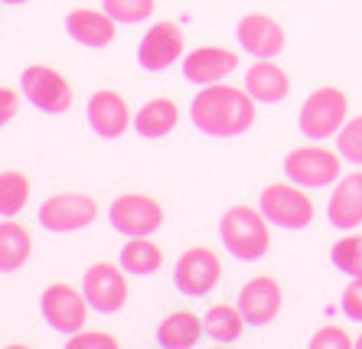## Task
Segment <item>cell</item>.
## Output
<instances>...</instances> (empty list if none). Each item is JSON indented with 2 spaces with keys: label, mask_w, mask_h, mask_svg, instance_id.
<instances>
[{
  "label": "cell",
  "mask_w": 362,
  "mask_h": 349,
  "mask_svg": "<svg viewBox=\"0 0 362 349\" xmlns=\"http://www.w3.org/2000/svg\"><path fill=\"white\" fill-rule=\"evenodd\" d=\"M189 118L193 124L209 137H238L255 124V98L248 88L232 85H202V92L189 105Z\"/></svg>",
  "instance_id": "obj_1"
},
{
  "label": "cell",
  "mask_w": 362,
  "mask_h": 349,
  "mask_svg": "<svg viewBox=\"0 0 362 349\" xmlns=\"http://www.w3.org/2000/svg\"><path fill=\"white\" fill-rule=\"evenodd\" d=\"M219 239L226 252L238 261H258L271 248V222L262 209L252 206H232L219 219Z\"/></svg>",
  "instance_id": "obj_2"
},
{
  "label": "cell",
  "mask_w": 362,
  "mask_h": 349,
  "mask_svg": "<svg viewBox=\"0 0 362 349\" xmlns=\"http://www.w3.org/2000/svg\"><path fill=\"white\" fill-rule=\"evenodd\" d=\"M346 121H349V98L346 92L333 85H323V88H313L300 105V131L303 137L310 141H329L333 134H339Z\"/></svg>",
  "instance_id": "obj_3"
},
{
  "label": "cell",
  "mask_w": 362,
  "mask_h": 349,
  "mask_svg": "<svg viewBox=\"0 0 362 349\" xmlns=\"http://www.w3.org/2000/svg\"><path fill=\"white\" fill-rule=\"evenodd\" d=\"M258 209L264 213V219L271 222V225H278V229H307L313 222V215H317V206H313V199L307 196V189L297 187V183H271L268 189L262 193V203H258Z\"/></svg>",
  "instance_id": "obj_4"
},
{
  "label": "cell",
  "mask_w": 362,
  "mask_h": 349,
  "mask_svg": "<svg viewBox=\"0 0 362 349\" xmlns=\"http://www.w3.org/2000/svg\"><path fill=\"white\" fill-rule=\"evenodd\" d=\"M284 173L291 183L303 189H323L333 187L343 173V157L339 150H327V147L307 144V147H294L284 157Z\"/></svg>",
  "instance_id": "obj_5"
},
{
  "label": "cell",
  "mask_w": 362,
  "mask_h": 349,
  "mask_svg": "<svg viewBox=\"0 0 362 349\" xmlns=\"http://www.w3.org/2000/svg\"><path fill=\"white\" fill-rule=\"evenodd\" d=\"M20 92L26 95V102L33 108L46 111V114H62L72 108V85L62 72H56L52 66H30L20 76Z\"/></svg>",
  "instance_id": "obj_6"
},
{
  "label": "cell",
  "mask_w": 362,
  "mask_h": 349,
  "mask_svg": "<svg viewBox=\"0 0 362 349\" xmlns=\"http://www.w3.org/2000/svg\"><path fill=\"white\" fill-rule=\"evenodd\" d=\"M42 320L52 326L62 336H72V333L85 330V320H88V297L85 290H76L72 284H49L42 290Z\"/></svg>",
  "instance_id": "obj_7"
},
{
  "label": "cell",
  "mask_w": 362,
  "mask_h": 349,
  "mask_svg": "<svg viewBox=\"0 0 362 349\" xmlns=\"http://www.w3.org/2000/svg\"><path fill=\"white\" fill-rule=\"evenodd\" d=\"M222 278V261L212 248H189L173 264V284L186 297H206Z\"/></svg>",
  "instance_id": "obj_8"
},
{
  "label": "cell",
  "mask_w": 362,
  "mask_h": 349,
  "mask_svg": "<svg viewBox=\"0 0 362 349\" xmlns=\"http://www.w3.org/2000/svg\"><path fill=\"white\" fill-rule=\"evenodd\" d=\"M98 219V203L85 193H56L40 206V225L49 232H78Z\"/></svg>",
  "instance_id": "obj_9"
},
{
  "label": "cell",
  "mask_w": 362,
  "mask_h": 349,
  "mask_svg": "<svg viewBox=\"0 0 362 349\" xmlns=\"http://www.w3.org/2000/svg\"><path fill=\"white\" fill-rule=\"evenodd\" d=\"M111 225L127 235V239H144L163 225V209L153 196H141V193H127V196H118L111 203L108 213Z\"/></svg>",
  "instance_id": "obj_10"
},
{
  "label": "cell",
  "mask_w": 362,
  "mask_h": 349,
  "mask_svg": "<svg viewBox=\"0 0 362 349\" xmlns=\"http://www.w3.org/2000/svg\"><path fill=\"white\" fill-rule=\"evenodd\" d=\"M82 290L98 314H115L127 300V271L121 264L98 261L82 278Z\"/></svg>",
  "instance_id": "obj_11"
},
{
  "label": "cell",
  "mask_w": 362,
  "mask_h": 349,
  "mask_svg": "<svg viewBox=\"0 0 362 349\" xmlns=\"http://www.w3.org/2000/svg\"><path fill=\"white\" fill-rule=\"evenodd\" d=\"M235 40L255 59H274L287 43L284 26L268 13H245L235 26Z\"/></svg>",
  "instance_id": "obj_12"
},
{
  "label": "cell",
  "mask_w": 362,
  "mask_h": 349,
  "mask_svg": "<svg viewBox=\"0 0 362 349\" xmlns=\"http://www.w3.org/2000/svg\"><path fill=\"white\" fill-rule=\"evenodd\" d=\"M183 56V30L177 23H153L137 46V59L147 72H163Z\"/></svg>",
  "instance_id": "obj_13"
},
{
  "label": "cell",
  "mask_w": 362,
  "mask_h": 349,
  "mask_svg": "<svg viewBox=\"0 0 362 349\" xmlns=\"http://www.w3.org/2000/svg\"><path fill=\"white\" fill-rule=\"evenodd\" d=\"M281 304H284V294L274 278H252L238 290V310H242L245 324L252 326H268L281 314Z\"/></svg>",
  "instance_id": "obj_14"
},
{
  "label": "cell",
  "mask_w": 362,
  "mask_h": 349,
  "mask_svg": "<svg viewBox=\"0 0 362 349\" xmlns=\"http://www.w3.org/2000/svg\"><path fill=\"white\" fill-rule=\"evenodd\" d=\"M327 219L333 229L356 232L362 225V170H353L333 183L327 203Z\"/></svg>",
  "instance_id": "obj_15"
},
{
  "label": "cell",
  "mask_w": 362,
  "mask_h": 349,
  "mask_svg": "<svg viewBox=\"0 0 362 349\" xmlns=\"http://www.w3.org/2000/svg\"><path fill=\"white\" fill-rule=\"evenodd\" d=\"M238 69V56L232 49H222V46H199V49L186 52L183 59V76L186 82L193 85H216L226 76H232Z\"/></svg>",
  "instance_id": "obj_16"
},
{
  "label": "cell",
  "mask_w": 362,
  "mask_h": 349,
  "mask_svg": "<svg viewBox=\"0 0 362 349\" xmlns=\"http://www.w3.org/2000/svg\"><path fill=\"white\" fill-rule=\"evenodd\" d=\"M88 124H92V131L98 137L115 141V137H121L127 131V124H134V114H131L127 102L118 92L105 88V92H95L88 98Z\"/></svg>",
  "instance_id": "obj_17"
},
{
  "label": "cell",
  "mask_w": 362,
  "mask_h": 349,
  "mask_svg": "<svg viewBox=\"0 0 362 349\" xmlns=\"http://www.w3.org/2000/svg\"><path fill=\"white\" fill-rule=\"evenodd\" d=\"M66 33L82 46H92V49H105V46L115 43V33H118V20H111L105 10H92V7H78L66 17Z\"/></svg>",
  "instance_id": "obj_18"
},
{
  "label": "cell",
  "mask_w": 362,
  "mask_h": 349,
  "mask_svg": "<svg viewBox=\"0 0 362 349\" xmlns=\"http://www.w3.org/2000/svg\"><path fill=\"white\" fill-rule=\"evenodd\" d=\"M245 88H248V95L255 102L278 105L291 95V76L274 59H258L245 72Z\"/></svg>",
  "instance_id": "obj_19"
},
{
  "label": "cell",
  "mask_w": 362,
  "mask_h": 349,
  "mask_svg": "<svg viewBox=\"0 0 362 349\" xmlns=\"http://www.w3.org/2000/svg\"><path fill=\"white\" fill-rule=\"evenodd\" d=\"M202 333H206V324L193 310H173L157 326V343L163 349H193L202 340Z\"/></svg>",
  "instance_id": "obj_20"
},
{
  "label": "cell",
  "mask_w": 362,
  "mask_h": 349,
  "mask_svg": "<svg viewBox=\"0 0 362 349\" xmlns=\"http://www.w3.org/2000/svg\"><path fill=\"white\" fill-rule=\"evenodd\" d=\"M33 252V235L20 222H0V274L23 268Z\"/></svg>",
  "instance_id": "obj_21"
},
{
  "label": "cell",
  "mask_w": 362,
  "mask_h": 349,
  "mask_svg": "<svg viewBox=\"0 0 362 349\" xmlns=\"http://www.w3.org/2000/svg\"><path fill=\"white\" fill-rule=\"evenodd\" d=\"M177 121H180L177 105L170 98H153V102H147L134 114V128L141 137H167L170 131L177 128Z\"/></svg>",
  "instance_id": "obj_22"
},
{
  "label": "cell",
  "mask_w": 362,
  "mask_h": 349,
  "mask_svg": "<svg viewBox=\"0 0 362 349\" xmlns=\"http://www.w3.org/2000/svg\"><path fill=\"white\" fill-rule=\"evenodd\" d=\"M202 324H206V336L216 343H222V346H228V343H235L238 336H242V330L248 324H245V317L242 310L235 307H228V304H216L206 310V317H202Z\"/></svg>",
  "instance_id": "obj_23"
},
{
  "label": "cell",
  "mask_w": 362,
  "mask_h": 349,
  "mask_svg": "<svg viewBox=\"0 0 362 349\" xmlns=\"http://www.w3.org/2000/svg\"><path fill=\"white\" fill-rule=\"evenodd\" d=\"M160 264H163L160 245H153L147 235H144V239H127V245L121 248V268H124L127 274L147 278V274L160 271Z\"/></svg>",
  "instance_id": "obj_24"
},
{
  "label": "cell",
  "mask_w": 362,
  "mask_h": 349,
  "mask_svg": "<svg viewBox=\"0 0 362 349\" xmlns=\"http://www.w3.org/2000/svg\"><path fill=\"white\" fill-rule=\"evenodd\" d=\"M30 203V179L17 170L0 173V215L13 219L17 213H23V206Z\"/></svg>",
  "instance_id": "obj_25"
},
{
  "label": "cell",
  "mask_w": 362,
  "mask_h": 349,
  "mask_svg": "<svg viewBox=\"0 0 362 349\" xmlns=\"http://www.w3.org/2000/svg\"><path fill=\"white\" fill-rule=\"evenodd\" d=\"M329 258H333V264H337L343 274L362 278V235L359 232H346L343 239L333 245Z\"/></svg>",
  "instance_id": "obj_26"
},
{
  "label": "cell",
  "mask_w": 362,
  "mask_h": 349,
  "mask_svg": "<svg viewBox=\"0 0 362 349\" xmlns=\"http://www.w3.org/2000/svg\"><path fill=\"white\" fill-rule=\"evenodd\" d=\"M101 10L118 23H144L153 13V0H101Z\"/></svg>",
  "instance_id": "obj_27"
},
{
  "label": "cell",
  "mask_w": 362,
  "mask_h": 349,
  "mask_svg": "<svg viewBox=\"0 0 362 349\" xmlns=\"http://www.w3.org/2000/svg\"><path fill=\"white\" fill-rule=\"evenodd\" d=\"M337 150H339V157H343V160H349L353 167H362V114L349 118L343 128H339Z\"/></svg>",
  "instance_id": "obj_28"
},
{
  "label": "cell",
  "mask_w": 362,
  "mask_h": 349,
  "mask_svg": "<svg viewBox=\"0 0 362 349\" xmlns=\"http://www.w3.org/2000/svg\"><path fill=\"white\" fill-rule=\"evenodd\" d=\"M310 346L313 349H349V346H356V340L343 326H320L310 336Z\"/></svg>",
  "instance_id": "obj_29"
},
{
  "label": "cell",
  "mask_w": 362,
  "mask_h": 349,
  "mask_svg": "<svg viewBox=\"0 0 362 349\" xmlns=\"http://www.w3.org/2000/svg\"><path fill=\"white\" fill-rule=\"evenodd\" d=\"M69 349H118V340H115L111 333L78 330L69 336Z\"/></svg>",
  "instance_id": "obj_30"
},
{
  "label": "cell",
  "mask_w": 362,
  "mask_h": 349,
  "mask_svg": "<svg viewBox=\"0 0 362 349\" xmlns=\"http://www.w3.org/2000/svg\"><path fill=\"white\" fill-rule=\"evenodd\" d=\"M339 310H343L353 324H362V278H353L346 284L343 297H339Z\"/></svg>",
  "instance_id": "obj_31"
},
{
  "label": "cell",
  "mask_w": 362,
  "mask_h": 349,
  "mask_svg": "<svg viewBox=\"0 0 362 349\" xmlns=\"http://www.w3.org/2000/svg\"><path fill=\"white\" fill-rule=\"evenodd\" d=\"M17 108H20V92L0 85V128H7L10 121L17 118Z\"/></svg>",
  "instance_id": "obj_32"
},
{
  "label": "cell",
  "mask_w": 362,
  "mask_h": 349,
  "mask_svg": "<svg viewBox=\"0 0 362 349\" xmlns=\"http://www.w3.org/2000/svg\"><path fill=\"white\" fill-rule=\"evenodd\" d=\"M0 4H26V0H0Z\"/></svg>",
  "instance_id": "obj_33"
},
{
  "label": "cell",
  "mask_w": 362,
  "mask_h": 349,
  "mask_svg": "<svg viewBox=\"0 0 362 349\" xmlns=\"http://www.w3.org/2000/svg\"><path fill=\"white\" fill-rule=\"evenodd\" d=\"M356 346H359V349H362V333H359V336H356Z\"/></svg>",
  "instance_id": "obj_34"
}]
</instances>
